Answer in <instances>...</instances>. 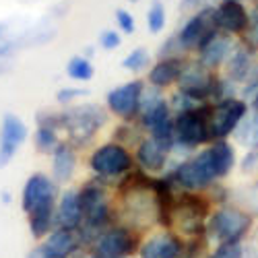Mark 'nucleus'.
Wrapping results in <instances>:
<instances>
[{"label":"nucleus","instance_id":"nucleus-39","mask_svg":"<svg viewBox=\"0 0 258 258\" xmlns=\"http://www.w3.org/2000/svg\"><path fill=\"white\" fill-rule=\"evenodd\" d=\"M250 103H252V107H254V110H258V89H256V93L252 95V99H250Z\"/></svg>","mask_w":258,"mask_h":258},{"label":"nucleus","instance_id":"nucleus-30","mask_svg":"<svg viewBox=\"0 0 258 258\" xmlns=\"http://www.w3.org/2000/svg\"><path fill=\"white\" fill-rule=\"evenodd\" d=\"M147 27L151 33H159L165 27V7L161 0H153L151 7L147 11Z\"/></svg>","mask_w":258,"mask_h":258},{"label":"nucleus","instance_id":"nucleus-42","mask_svg":"<svg viewBox=\"0 0 258 258\" xmlns=\"http://www.w3.org/2000/svg\"><path fill=\"white\" fill-rule=\"evenodd\" d=\"M256 9H258V0H256Z\"/></svg>","mask_w":258,"mask_h":258},{"label":"nucleus","instance_id":"nucleus-10","mask_svg":"<svg viewBox=\"0 0 258 258\" xmlns=\"http://www.w3.org/2000/svg\"><path fill=\"white\" fill-rule=\"evenodd\" d=\"M145 89V83L141 79H133L124 85L110 89L105 95V107L107 112L114 114L116 118L124 122H135L139 118V105H141V95Z\"/></svg>","mask_w":258,"mask_h":258},{"label":"nucleus","instance_id":"nucleus-36","mask_svg":"<svg viewBox=\"0 0 258 258\" xmlns=\"http://www.w3.org/2000/svg\"><path fill=\"white\" fill-rule=\"evenodd\" d=\"M244 207H246V213H250L252 217H258V182L248 186L244 197Z\"/></svg>","mask_w":258,"mask_h":258},{"label":"nucleus","instance_id":"nucleus-15","mask_svg":"<svg viewBox=\"0 0 258 258\" xmlns=\"http://www.w3.org/2000/svg\"><path fill=\"white\" fill-rule=\"evenodd\" d=\"M169 161H174L171 153L151 137H143L141 143L137 145L135 163L139 165V169L147 171V174H165L169 169Z\"/></svg>","mask_w":258,"mask_h":258},{"label":"nucleus","instance_id":"nucleus-37","mask_svg":"<svg viewBox=\"0 0 258 258\" xmlns=\"http://www.w3.org/2000/svg\"><path fill=\"white\" fill-rule=\"evenodd\" d=\"M27 258H52L44 248H41V244H37L29 254H27Z\"/></svg>","mask_w":258,"mask_h":258},{"label":"nucleus","instance_id":"nucleus-17","mask_svg":"<svg viewBox=\"0 0 258 258\" xmlns=\"http://www.w3.org/2000/svg\"><path fill=\"white\" fill-rule=\"evenodd\" d=\"M41 248L52 258H75L83 250V242H81L79 231L54 227L46 238L41 240Z\"/></svg>","mask_w":258,"mask_h":258},{"label":"nucleus","instance_id":"nucleus-16","mask_svg":"<svg viewBox=\"0 0 258 258\" xmlns=\"http://www.w3.org/2000/svg\"><path fill=\"white\" fill-rule=\"evenodd\" d=\"M215 21L219 31L227 35H240L248 29L250 15L240 0H221V5L215 9Z\"/></svg>","mask_w":258,"mask_h":258},{"label":"nucleus","instance_id":"nucleus-7","mask_svg":"<svg viewBox=\"0 0 258 258\" xmlns=\"http://www.w3.org/2000/svg\"><path fill=\"white\" fill-rule=\"evenodd\" d=\"M141 238L135 227L126 223H112L99 233L91 250L103 258H131L139 252Z\"/></svg>","mask_w":258,"mask_h":258},{"label":"nucleus","instance_id":"nucleus-21","mask_svg":"<svg viewBox=\"0 0 258 258\" xmlns=\"http://www.w3.org/2000/svg\"><path fill=\"white\" fill-rule=\"evenodd\" d=\"M233 50V41H231V35L223 33V31H217L213 37H209V41L201 46L199 50V62H203L207 69L215 71L219 69L221 64L227 60V56L231 54Z\"/></svg>","mask_w":258,"mask_h":258},{"label":"nucleus","instance_id":"nucleus-40","mask_svg":"<svg viewBox=\"0 0 258 258\" xmlns=\"http://www.w3.org/2000/svg\"><path fill=\"white\" fill-rule=\"evenodd\" d=\"M5 31H7V25H5V23H0V39H3V35H5Z\"/></svg>","mask_w":258,"mask_h":258},{"label":"nucleus","instance_id":"nucleus-29","mask_svg":"<svg viewBox=\"0 0 258 258\" xmlns=\"http://www.w3.org/2000/svg\"><path fill=\"white\" fill-rule=\"evenodd\" d=\"M149 60H151V56H149V52L145 48H135L133 52H128L122 60V69L128 71V73H141L149 67Z\"/></svg>","mask_w":258,"mask_h":258},{"label":"nucleus","instance_id":"nucleus-12","mask_svg":"<svg viewBox=\"0 0 258 258\" xmlns=\"http://www.w3.org/2000/svg\"><path fill=\"white\" fill-rule=\"evenodd\" d=\"M215 79H217L215 73L211 69H207L203 62L186 60L184 69H182V75H180L176 85H178V91L207 103V101H211V95H213Z\"/></svg>","mask_w":258,"mask_h":258},{"label":"nucleus","instance_id":"nucleus-23","mask_svg":"<svg viewBox=\"0 0 258 258\" xmlns=\"http://www.w3.org/2000/svg\"><path fill=\"white\" fill-rule=\"evenodd\" d=\"M254 58V50H250L246 44L244 46H233L231 54L225 60V71H227V79L233 83H246L250 71L256 62H252Z\"/></svg>","mask_w":258,"mask_h":258},{"label":"nucleus","instance_id":"nucleus-41","mask_svg":"<svg viewBox=\"0 0 258 258\" xmlns=\"http://www.w3.org/2000/svg\"><path fill=\"white\" fill-rule=\"evenodd\" d=\"M131 3H139V0H131Z\"/></svg>","mask_w":258,"mask_h":258},{"label":"nucleus","instance_id":"nucleus-20","mask_svg":"<svg viewBox=\"0 0 258 258\" xmlns=\"http://www.w3.org/2000/svg\"><path fill=\"white\" fill-rule=\"evenodd\" d=\"M184 58L182 56H171V58H159L151 69H149V75H147V81L151 87H157V89H167L171 85H176L180 75H182V69H184Z\"/></svg>","mask_w":258,"mask_h":258},{"label":"nucleus","instance_id":"nucleus-34","mask_svg":"<svg viewBox=\"0 0 258 258\" xmlns=\"http://www.w3.org/2000/svg\"><path fill=\"white\" fill-rule=\"evenodd\" d=\"M83 95H87V91H85V89H79V87H64V89L58 91L56 101H58L60 105H73V101H77V99L83 97Z\"/></svg>","mask_w":258,"mask_h":258},{"label":"nucleus","instance_id":"nucleus-2","mask_svg":"<svg viewBox=\"0 0 258 258\" xmlns=\"http://www.w3.org/2000/svg\"><path fill=\"white\" fill-rule=\"evenodd\" d=\"M252 227V215L238 207H219L211 211L207 225H205V238L215 244H242V240L250 233Z\"/></svg>","mask_w":258,"mask_h":258},{"label":"nucleus","instance_id":"nucleus-13","mask_svg":"<svg viewBox=\"0 0 258 258\" xmlns=\"http://www.w3.org/2000/svg\"><path fill=\"white\" fill-rule=\"evenodd\" d=\"M27 137L29 128L17 114L3 116V120H0V167H7L15 159Z\"/></svg>","mask_w":258,"mask_h":258},{"label":"nucleus","instance_id":"nucleus-3","mask_svg":"<svg viewBox=\"0 0 258 258\" xmlns=\"http://www.w3.org/2000/svg\"><path fill=\"white\" fill-rule=\"evenodd\" d=\"M105 122L107 112L97 103L67 105V110L60 112V128L67 131V137L75 147L91 143Z\"/></svg>","mask_w":258,"mask_h":258},{"label":"nucleus","instance_id":"nucleus-14","mask_svg":"<svg viewBox=\"0 0 258 258\" xmlns=\"http://www.w3.org/2000/svg\"><path fill=\"white\" fill-rule=\"evenodd\" d=\"M184 242L171 229H163L145 238L139 246V258H182Z\"/></svg>","mask_w":258,"mask_h":258},{"label":"nucleus","instance_id":"nucleus-5","mask_svg":"<svg viewBox=\"0 0 258 258\" xmlns=\"http://www.w3.org/2000/svg\"><path fill=\"white\" fill-rule=\"evenodd\" d=\"M165 174L174 180V184L180 190H188V192H205L215 182H219L217 176H215L213 165H211L207 149L171 163Z\"/></svg>","mask_w":258,"mask_h":258},{"label":"nucleus","instance_id":"nucleus-25","mask_svg":"<svg viewBox=\"0 0 258 258\" xmlns=\"http://www.w3.org/2000/svg\"><path fill=\"white\" fill-rule=\"evenodd\" d=\"M171 118H174V112H171L167 97H163V99L157 101L155 105L143 110V112L139 114V118H137V124L141 126V131L147 135V133H151L155 126H159V124H163V122H167V120H171Z\"/></svg>","mask_w":258,"mask_h":258},{"label":"nucleus","instance_id":"nucleus-6","mask_svg":"<svg viewBox=\"0 0 258 258\" xmlns=\"http://www.w3.org/2000/svg\"><path fill=\"white\" fill-rule=\"evenodd\" d=\"M137 167L135 155L128 151V147L107 141L103 145H97L89 155V169L91 174L103 182H116L122 180L126 174Z\"/></svg>","mask_w":258,"mask_h":258},{"label":"nucleus","instance_id":"nucleus-8","mask_svg":"<svg viewBox=\"0 0 258 258\" xmlns=\"http://www.w3.org/2000/svg\"><path fill=\"white\" fill-rule=\"evenodd\" d=\"M248 114V103L240 97H227L211 105V139H227Z\"/></svg>","mask_w":258,"mask_h":258},{"label":"nucleus","instance_id":"nucleus-27","mask_svg":"<svg viewBox=\"0 0 258 258\" xmlns=\"http://www.w3.org/2000/svg\"><path fill=\"white\" fill-rule=\"evenodd\" d=\"M35 149L44 155H52L54 149L60 145V135L56 126H48V124H37L35 128Z\"/></svg>","mask_w":258,"mask_h":258},{"label":"nucleus","instance_id":"nucleus-9","mask_svg":"<svg viewBox=\"0 0 258 258\" xmlns=\"http://www.w3.org/2000/svg\"><path fill=\"white\" fill-rule=\"evenodd\" d=\"M217 31L219 29H217V21H215V7H205L186 21L176 39L182 52H195V50L199 52L205 41H209V37H213Z\"/></svg>","mask_w":258,"mask_h":258},{"label":"nucleus","instance_id":"nucleus-4","mask_svg":"<svg viewBox=\"0 0 258 258\" xmlns=\"http://www.w3.org/2000/svg\"><path fill=\"white\" fill-rule=\"evenodd\" d=\"M211 215V203L199 192H178L174 209H171V227L178 235L199 238L205 235V225Z\"/></svg>","mask_w":258,"mask_h":258},{"label":"nucleus","instance_id":"nucleus-19","mask_svg":"<svg viewBox=\"0 0 258 258\" xmlns=\"http://www.w3.org/2000/svg\"><path fill=\"white\" fill-rule=\"evenodd\" d=\"M50 157H52V180L58 186L71 182L79 165L77 147L71 141H60V145L54 149V153Z\"/></svg>","mask_w":258,"mask_h":258},{"label":"nucleus","instance_id":"nucleus-26","mask_svg":"<svg viewBox=\"0 0 258 258\" xmlns=\"http://www.w3.org/2000/svg\"><path fill=\"white\" fill-rule=\"evenodd\" d=\"M233 137L248 151H258V110L246 114V118L235 128Z\"/></svg>","mask_w":258,"mask_h":258},{"label":"nucleus","instance_id":"nucleus-31","mask_svg":"<svg viewBox=\"0 0 258 258\" xmlns=\"http://www.w3.org/2000/svg\"><path fill=\"white\" fill-rule=\"evenodd\" d=\"M205 258H244V246L242 244H223V246H217Z\"/></svg>","mask_w":258,"mask_h":258},{"label":"nucleus","instance_id":"nucleus-35","mask_svg":"<svg viewBox=\"0 0 258 258\" xmlns=\"http://www.w3.org/2000/svg\"><path fill=\"white\" fill-rule=\"evenodd\" d=\"M120 44H122V37H120V33L114 31V29H105V31L99 35V46H101L103 50H107V52L120 48Z\"/></svg>","mask_w":258,"mask_h":258},{"label":"nucleus","instance_id":"nucleus-38","mask_svg":"<svg viewBox=\"0 0 258 258\" xmlns=\"http://www.w3.org/2000/svg\"><path fill=\"white\" fill-rule=\"evenodd\" d=\"M203 5V0H182L180 7L182 9H199Z\"/></svg>","mask_w":258,"mask_h":258},{"label":"nucleus","instance_id":"nucleus-28","mask_svg":"<svg viewBox=\"0 0 258 258\" xmlns=\"http://www.w3.org/2000/svg\"><path fill=\"white\" fill-rule=\"evenodd\" d=\"M67 75L75 81V83H89L95 75L93 62L87 56H73L67 62Z\"/></svg>","mask_w":258,"mask_h":258},{"label":"nucleus","instance_id":"nucleus-24","mask_svg":"<svg viewBox=\"0 0 258 258\" xmlns=\"http://www.w3.org/2000/svg\"><path fill=\"white\" fill-rule=\"evenodd\" d=\"M27 225H29L31 238L41 242L56 227V205L54 207H44V209L31 211L27 215Z\"/></svg>","mask_w":258,"mask_h":258},{"label":"nucleus","instance_id":"nucleus-22","mask_svg":"<svg viewBox=\"0 0 258 258\" xmlns=\"http://www.w3.org/2000/svg\"><path fill=\"white\" fill-rule=\"evenodd\" d=\"M207 153L217 180L227 178L231 174V169L235 167V149L231 147V143H227V139L211 141V145L207 147Z\"/></svg>","mask_w":258,"mask_h":258},{"label":"nucleus","instance_id":"nucleus-18","mask_svg":"<svg viewBox=\"0 0 258 258\" xmlns=\"http://www.w3.org/2000/svg\"><path fill=\"white\" fill-rule=\"evenodd\" d=\"M83 223V209L79 201V190L67 188L56 199V227L64 229H79Z\"/></svg>","mask_w":258,"mask_h":258},{"label":"nucleus","instance_id":"nucleus-33","mask_svg":"<svg viewBox=\"0 0 258 258\" xmlns=\"http://www.w3.org/2000/svg\"><path fill=\"white\" fill-rule=\"evenodd\" d=\"M116 25H118V29H120L122 33H126V35L135 33V29H137V23H135L133 13H128V11H124V9L116 11Z\"/></svg>","mask_w":258,"mask_h":258},{"label":"nucleus","instance_id":"nucleus-32","mask_svg":"<svg viewBox=\"0 0 258 258\" xmlns=\"http://www.w3.org/2000/svg\"><path fill=\"white\" fill-rule=\"evenodd\" d=\"M244 33H246V46L256 52L258 50V9H254V13L250 15L248 29Z\"/></svg>","mask_w":258,"mask_h":258},{"label":"nucleus","instance_id":"nucleus-1","mask_svg":"<svg viewBox=\"0 0 258 258\" xmlns=\"http://www.w3.org/2000/svg\"><path fill=\"white\" fill-rule=\"evenodd\" d=\"M211 101L201 103L199 107L174 114V155H190L199 151L201 145L211 143ZM176 161V159H174Z\"/></svg>","mask_w":258,"mask_h":258},{"label":"nucleus","instance_id":"nucleus-11","mask_svg":"<svg viewBox=\"0 0 258 258\" xmlns=\"http://www.w3.org/2000/svg\"><path fill=\"white\" fill-rule=\"evenodd\" d=\"M58 195V184L52 180V176L44 174V171H35L27 178L23 190H21V209L25 215H29L37 209L54 207Z\"/></svg>","mask_w":258,"mask_h":258}]
</instances>
